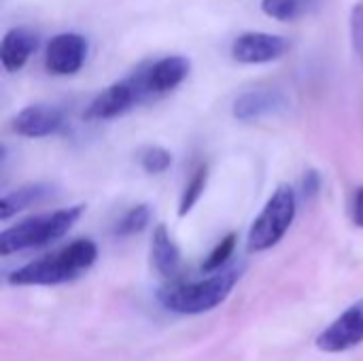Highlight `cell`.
<instances>
[{
	"mask_svg": "<svg viewBox=\"0 0 363 361\" xmlns=\"http://www.w3.org/2000/svg\"><path fill=\"white\" fill-rule=\"evenodd\" d=\"M98 260V245L91 238H79L68 247L30 262L9 274V285H62L79 279Z\"/></svg>",
	"mask_w": 363,
	"mask_h": 361,
	"instance_id": "6da1fadb",
	"label": "cell"
},
{
	"mask_svg": "<svg viewBox=\"0 0 363 361\" xmlns=\"http://www.w3.org/2000/svg\"><path fill=\"white\" fill-rule=\"evenodd\" d=\"M240 279L238 268H223L202 281H179L157 291V302L179 315H202L223 304Z\"/></svg>",
	"mask_w": 363,
	"mask_h": 361,
	"instance_id": "7a4b0ae2",
	"label": "cell"
},
{
	"mask_svg": "<svg viewBox=\"0 0 363 361\" xmlns=\"http://www.w3.org/2000/svg\"><path fill=\"white\" fill-rule=\"evenodd\" d=\"M83 213H85V206L74 204V206L60 209L47 215L30 217L13 228H6L0 234V255L6 257L11 253L45 247V245L60 240L72 230V226L81 219Z\"/></svg>",
	"mask_w": 363,
	"mask_h": 361,
	"instance_id": "3957f363",
	"label": "cell"
},
{
	"mask_svg": "<svg viewBox=\"0 0 363 361\" xmlns=\"http://www.w3.org/2000/svg\"><path fill=\"white\" fill-rule=\"evenodd\" d=\"M296 211H298V198L294 187L279 185L249 230L247 236L249 253H262L279 245L287 234V230L291 228L296 219Z\"/></svg>",
	"mask_w": 363,
	"mask_h": 361,
	"instance_id": "277c9868",
	"label": "cell"
},
{
	"mask_svg": "<svg viewBox=\"0 0 363 361\" xmlns=\"http://www.w3.org/2000/svg\"><path fill=\"white\" fill-rule=\"evenodd\" d=\"M147 100V94L143 89V83L138 79V74L134 72L132 77L117 81L113 85H108L104 91H100L87 106L85 111V119L89 121H106V119H115L123 113H128L132 106H136L138 102Z\"/></svg>",
	"mask_w": 363,
	"mask_h": 361,
	"instance_id": "5b68a950",
	"label": "cell"
},
{
	"mask_svg": "<svg viewBox=\"0 0 363 361\" xmlns=\"http://www.w3.org/2000/svg\"><path fill=\"white\" fill-rule=\"evenodd\" d=\"M363 343V300L351 304L319 336L317 349L323 353H345Z\"/></svg>",
	"mask_w": 363,
	"mask_h": 361,
	"instance_id": "8992f818",
	"label": "cell"
},
{
	"mask_svg": "<svg viewBox=\"0 0 363 361\" xmlns=\"http://www.w3.org/2000/svg\"><path fill=\"white\" fill-rule=\"evenodd\" d=\"M189 60L183 55H166L155 62L143 64L136 74L143 83V89L147 98L168 94L177 89L189 74Z\"/></svg>",
	"mask_w": 363,
	"mask_h": 361,
	"instance_id": "52a82bcc",
	"label": "cell"
},
{
	"mask_svg": "<svg viewBox=\"0 0 363 361\" xmlns=\"http://www.w3.org/2000/svg\"><path fill=\"white\" fill-rule=\"evenodd\" d=\"M87 57V40L74 32H62L53 36L45 51V68L51 74L68 77L83 68Z\"/></svg>",
	"mask_w": 363,
	"mask_h": 361,
	"instance_id": "ba28073f",
	"label": "cell"
},
{
	"mask_svg": "<svg viewBox=\"0 0 363 361\" xmlns=\"http://www.w3.org/2000/svg\"><path fill=\"white\" fill-rule=\"evenodd\" d=\"M291 43L279 34L245 32L232 43V57L240 64H268L283 57Z\"/></svg>",
	"mask_w": 363,
	"mask_h": 361,
	"instance_id": "9c48e42d",
	"label": "cell"
},
{
	"mask_svg": "<svg viewBox=\"0 0 363 361\" xmlns=\"http://www.w3.org/2000/svg\"><path fill=\"white\" fill-rule=\"evenodd\" d=\"M287 109V98L279 89L259 87L240 94L232 104V115L238 121H257Z\"/></svg>",
	"mask_w": 363,
	"mask_h": 361,
	"instance_id": "30bf717a",
	"label": "cell"
},
{
	"mask_svg": "<svg viewBox=\"0 0 363 361\" xmlns=\"http://www.w3.org/2000/svg\"><path fill=\"white\" fill-rule=\"evenodd\" d=\"M64 123V113L51 104H30L13 119V130L26 138H43L55 134Z\"/></svg>",
	"mask_w": 363,
	"mask_h": 361,
	"instance_id": "8fae6325",
	"label": "cell"
},
{
	"mask_svg": "<svg viewBox=\"0 0 363 361\" xmlns=\"http://www.w3.org/2000/svg\"><path fill=\"white\" fill-rule=\"evenodd\" d=\"M38 36L28 26H15L4 32L0 43V62L6 72H17L36 51Z\"/></svg>",
	"mask_w": 363,
	"mask_h": 361,
	"instance_id": "7c38bea8",
	"label": "cell"
},
{
	"mask_svg": "<svg viewBox=\"0 0 363 361\" xmlns=\"http://www.w3.org/2000/svg\"><path fill=\"white\" fill-rule=\"evenodd\" d=\"M151 262H153V268L164 279H174L181 272V251L164 223H160L153 232Z\"/></svg>",
	"mask_w": 363,
	"mask_h": 361,
	"instance_id": "4fadbf2b",
	"label": "cell"
},
{
	"mask_svg": "<svg viewBox=\"0 0 363 361\" xmlns=\"http://www.w3.org/2000/svg\"><path fill=\"white\" fill-rule=\"evenodd\" d=\"M55 194V187L49 185V183H30V185H23L11 194H6L2 200H0V219L6 221L9 217H13L15 213L19 211H26L34 204H40V202H47L49 198H53Z\"/></svg>",
	"mask_w": 363,
	"mask_h": 361,
	"instance_id": "5bb4252c",
	"label": "cell"
},
{
	"mask_svg": "<svg viewBox=\"0 0 363 361\" xmlns=\"http://www.w3.org/2000/svg\"><path fill=\"white\" fill-rule=\"evenodd\" d=\"M321 0H262V11L277 21H296L319 6Z\"/></svg>",
	"mask_w": 363,
	"mask_h": 361,
	"instance_id": "9a60e30c",
	"label": "cell"
},
{
	"mask_svg": "<svg viewBox=\"0 0 363 361\" xmlns=\"http://www.w3.org/2000/svg\"><path fill=\"white\" fill-rule=\"evenodd\" d=\"M206 183H208V166L202 164V166L196 168V172L191 174L189 183H187L185 189H183L181 204H179V215H181V217H185V215L198 204V200L202 198V194H204V189H206Z\"/></svg>",
	"mask_w": 363,
	"mask_h": 361,
	"instance_id": "2e32d148",
	"label": "cell"
},
{
	"mask_svg": "<svg viewBox=\"0 0 363 361\" xmlns=\"http://www.w3.org/2000/svg\"><path fill=\"white\" fill-rule=\"evenodd\" d=\"M151 221V209L149 204H136L132 206L115 226V234L117 236H134L138 232H143Z\"/></svg>",
	"mask_w": 363,
	"mask_h": 361,
	"instance_id": "e0dca14e",
	"label": "cell"
},
{
	"mask_svg": "<svg viewBox=\"0 0 363 361\" xmlns=\"http://www.w3.org/2000/svg\"><path fill=\"white\" fill-rule=\"evenodd\" d=\"M236 240L238 236L236 234H228L225 238H221L217 243V247L208 253V257L204 260L202 264V272L204 274H215V272H221L223 266L230 262V257L234 255V249H236Z\"/></svg>",
	"mask_w": 363,
	"mask_h": 361,
	"instance_id": "ac0fdd59",
	"label": "cell"
},
{
	"mask_svg": "<svg viewBox=\"0 0 363 361\" xmlns=\"http://www.w3.org/2000/svg\"><path fill=\"white\" fill-rule=\"evenodd\" d=\"M170 164H172V155L164 147H149L140 155V166L149 174H162L170 168Z\"/></svg>",
	"mask_w": 363,
	"mask_h": 361,
	"instance_id": "d6986e66",
	"label": "cell"
},
{
	"mask_svg": "<svg viewBox=\"0 0 363 361\" xmlns=\"http://www.w3.org/2000/svg\"><path fill=\"white\" fill-rule=\"evenodd\" d=\"M349 30H351V43L357 53V57L363 64V0L353 4L351 17H349Z\"/></svg>",
	"mask_w": 363,
	"mask_h": 361,
	"instance_id": "ffe728a7",
	"label": "cell"
},
{
	"mask_svg": "<svg viewBox=\"0 0 363 361\" xmlns=\"http://www.w3.org/2000/svg\"><path fill=\"white\" fill-rule=\"evenodd\" d=\"M302 189H304V196H306V198H313V196L319 194V189H321V177H319L317 170H308V172L304 174Z\"/></svg>",
	"mask_w": 363,
	"mask_h": 361,
	"instance_id": "44dd1931",
	"label": "cell"
},
{
	"mask_svg": "<svg viewBox=\"0 0 363 361\" xmlns=\"http://www.w3.org/2000/svg\"><path fill=\"white\" fill-rule=\"evenodd\" d=\"M353 223L357 228H363V185L355 191V202H353Z\"/></svg>",
	"mask_w": 363,
	"mask_h": 361,
	"instance_id": "7402d4cb",
	"label": "cell"
}]
</instances>
